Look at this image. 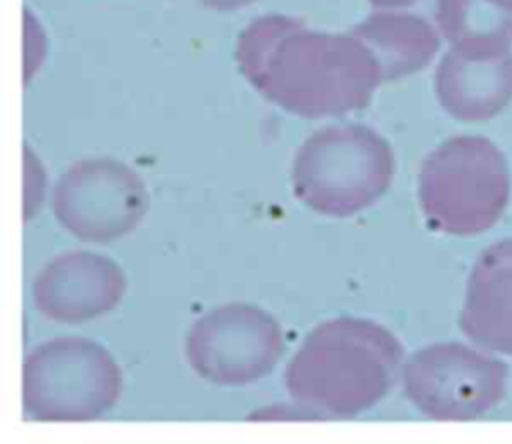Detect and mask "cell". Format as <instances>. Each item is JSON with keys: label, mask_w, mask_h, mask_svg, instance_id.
I'll list each match as a JSON object with an SVG mask.
<instances>
[{"label": "cell", "mask_w": 512, "mask_h": 444, "mask_svg": "<svg viewBox=\"0 0 512 444\" xmlns=\"http://www.w3.org/2000/svg\"><path fill=\"white\" fill-rule=\"evenodd\" d=\"M236 62L268 102L302 118L360 110L384 82L356 36L318 32L284 14L250 22L238 36Z\"/></svg>", "instance_id": "cell-1"}, {"label": "cell", "mask_w": 512, "mask_h": 444, "mask_svg": "<svg viewBox=\"0 0 512 444\" xmlns=\"http://www.w3.org/2000/svg\"><path fill=\"white\" fill-rule=\"evenodd\" d=\"M404 348L374 320L338 316L318 324L298 346L284 386L316 418H354L396 384Z\"/></svg>", "instance_id": "cell-2"}, {"label": "cell", "mask_w": 512, "mask_h": 444, "mask_svg": "<svg viewBox=\"0 0 512 444\" xmlns=\"http://www.w3.org/2000/svg\"><path fill=\"white\" fill-rule=\"evenodd\" d=\"M394 178L390 144L364 124L316 130L294 156L292 186L310 210L348 218L378 202Z\"/></svg>", "instance_id": "cell-3"}, {"label": "cell", "mask_w": 512, "mask_h": 444, "mask_svg": "<svg viewBox=\"0 0 512 444\" xmlns=\"http://www.w3.org/2000/svg\"><path fill=\"white\" fill-rule=\"evenodd\" d=\"M508 198V164L488 138H448L422 162L418 202L426 224L436 232L482 234L500 220Z\"/></svg>", "instance_id": "cell-4"}, {"label": "cell", "mask_w": 512, "mask_h": 444, "mask_svg": "<svg viewBox=\"0 0 512 444\" xmlns=\"http://www.w3.org/2000/svg\"><path fill=\"white\" fill-rule=\"evenodd\" d=\"M120 390L116 360L88 338H52L24 358L22 408L36 422L96 420L116 404Z\"/></svg>", "instance_id": "cell-5"}, {"label": "cell", "mask_w": 512, "mask_h": 444, "mask_svg": "<svg viewBox=\"0 0 512 444\" xmlns=\"http://www.w3.org/2000/svg\"><path fill=\"white\" fill-rule=\"evenodd\" d=\"M408 400L432 420H474L506 394L508 366L458 342L414 352L402 370Z\"/></svg>", "instance_id": "cell-6"}, {"label": "cell", "mask_w": 512, "mask_h": 444, "mask_svg": "<svg viewBox=\"0 0 512 444\" xmlns=\"http://www.w3.org/2000/svg\"><path fill=\"white\" fill-rule=\"evenodd\" d=\"M184 350L200 378L244 386L272 372L284 352V336L272 314L234 302L200 316L188 330Z\"/></svg>", "instance_id": "cell-7"}, {"label": "cell", "mask_w": 512, "mask_h": 444, "mask_svg": "<svg viewBox=\"0 0 512 444\" xmlns=\"http://www.w3.org/2000/svg\"><path fill=\"white\" fill-rule=\"evenodd\" d=\"M52 210L66 232L106 244L132 232L148 210L142 178L112 158L74 162L56 182Z\"/></svg>", "instance_id": "cell-8"}, {"label": "cell", "mask_w": 512, "mask_h": 444, "mask_svg": "<svg viewBox=\"0 0 512 444\" xmlns=\"http://www.w3.org/2000/svg\"><path fill=\"white\" fill-rule=\"evenodd\" d=\"M440 106L462 122H484L512 100V40H462L440 60L434 76Z\"/></svg>", "instance_id": "cell-9"}, {"label": "cell", "mask_w": 512, "mask_h": 444, "mask_svg": "<svg viewBox=\"0 0 512 444\" xmlns=\"http://www.w3.org/2000/svg\"><path fill=\"white\" fill-rule=\"evenodd\" d=\"M126 292L120 266L108 256L72 250L52 258L32 282L42 316L60 324L94 320L118 306Z\"/></svg>", "instance_id": "cell-10"}, {"label": "cell", "mask_w": 512, "mask_h": 444, "mask_svg": "<svg viewBox=\"0 0 512 444\" xmlns=\"http://www.w3.org/2000/svg\"><path fill=\"white\" fill-rule=\"evenodd\" d=\"M460 330L486 350L512 354V238L492 244L476 260Z\"/></svg>", "instance_id": "cell-11"}, {"label": "cell", "mask_w": 512, "mask_h": 444, "mask_svg": "<svg viewBox=\"0 0 512 444\" xmlns=\"http://www.w3.org/2000/svg\"><path fill=\"white\" fill-rule=\"evenodd\" d=\"M376 58L382 80L410 76L430 64L438 50L436 30L420 16L402 12H376L350 28Z\"/></svg>", "instance_id": "cell-12"}, {"label": "cell", "mask_w": 512, "mask_h": 444, "mask_svg": "<svg viewBox=\"0 0 512 444\" xmlns=\"http://www.w3.org/2000/svg\"><path fill=\"white\" fill-rule=\"evenodd\" d=\"M436 20L452 44L480 38L512 40V16L488 0H438Z\"/></svg>", "instance_id": "cell-13"}, {"label": "cell", "mask_w": 512, "mask_h": 444, "mask_svg": "<svg viewBox=\"0 0 512 444\" xmlns=\"http://www.w3.org/2000/svg\"><path fill=\"white\" fill-rule=\"evenodd\" d=\"M206 6L216 8V10H236L242 6H248L254 0H202Z\"/></svg>", "instance_id": "cell-14"}, {"label": "cell", "mask_w": 512, "mask_h": 444, "mask_svg": "<svg viewBox=\"0 0 512 444\" xmlns=\"http://www.w3.org/2000/svg\"><path fill=\"white\" fill-rule=\"evenodd\" d=\"M378 8H398V6H410L416 0H370Z\"/></svg>", "instance_id": "cell-15"}, {"label": "cell", "mask_w": 512, "mask_h": 444, "mask_svg": "<svg viewBox=\"0 0 512 444\" xmlns=\"http://www.w3.org/2000/svg\"><path fill=\"white\" fill-rule=\"evenodd\" d=\"M490 4H494L496 8H500L506 14H512V0H488Z\"/></svg>", "instance_id": "cell-16"}]
</instances>
